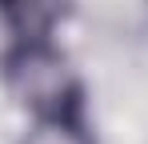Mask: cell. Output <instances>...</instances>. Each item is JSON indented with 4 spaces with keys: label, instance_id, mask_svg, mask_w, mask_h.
Instances as JSON below:
<instances>
[{
    "label": "cell",
    "instance_id": "6da1fadb",
    "mask_svg": "<svg viewBox=\"0 0 148 144\" xmlns=\"http://www.w3.org/2000/svg\"><path fill=\"white\" fill-rule=\"evenodd\" d=\"M4 76L36 116H80V84L48 40H20L4 60Z\"/></svg>",
    "mask_w": 148,
    "mask_h": 144
},
{
    "label": "cell",
    "instance_id": "7a4b0ae2",
    "mask_svg": "<svg viewBox=\"0 0 148 144\" xmlns=\"http://www.w3.org/2000/svg\"><path fill=\"white\" fill-rule=\"evenodd\" d=\"M64 12L68 0H0V16L20 40H48Z\"/></svg>",
    "mask_w": 148,
    "mask_h": 144
},
{
    "label": "cell",
    "instance_id": "3957f363",
    "mask_svg": "<svg viewBox=\"0 0 148 144\" xmlns=\"http://www.w3.org/2000/svg\"><path fill=\"white\" fill-rule=\"evenodd\" d=\"M20 144H92L80 116H36V128Z\"/></svg>",
    "mask_w": 148,
    "mask_h": 144
}]
</instances>
